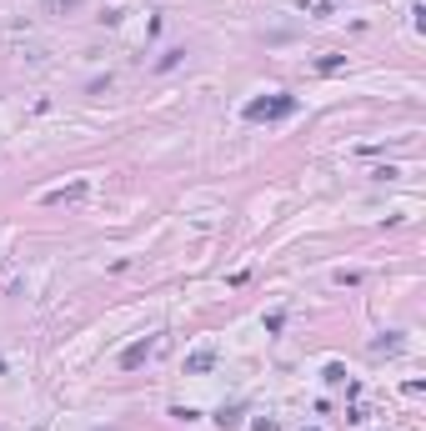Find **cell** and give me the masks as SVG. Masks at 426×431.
Here are the masks:
<instances>
[{"label":"cell","instance_id":"cell-1","mask_svg":"<svg viewBox=\"0 0 426 431\" xmlns=\"http://www.w3.org/2000/svg\"><path fill=\"white\" fill-rule=\"evenodd\" d=\"M296 111H301V100H296V96H261V100H251L241 116L246 121H286Z\"/></svg>","mask_w":426,"mask_h":431},{"label":"cell","instance_id":"cell-2","mask_svg":"<svg viewBox=\"0 0 426 431\" xmlns=\"http://www.w3.org/2000/svg\"><path fill=\"white\" fill-rule=\"evenodd\" d=\"M156 351H161V336H145V341H131V346L121 351V366H125V371H136V366H145V361H151Z\"/></svg>","mask_w":426,"mask_h":431},{"label":"cell","instance_id":"cell-3","mask_svg":"<svg viewBox=\"0 0 426 431\" xmlns=\"http://www.w3.org/2000/svg\"><path fill=\"white\" fill-rule=\"evenodd\" d=\"M85 191H91V181H71L60 191H46V206H76V201H85Z\"/></svg>","mask_w":426,"mask_h":431},{"label":"cell","instance_id":"cell-4","mask_svg":"<svg viewBox=\"0 0 426 431\" xmlns=\"http://www.w3.org/2000/svg\"><path fill=\"white\" fill-rule=\"evenodd\" d=\"M211 366H216V351H211V346H206V351H190V356H186V376H206Z\"/></svg>","mask_w":426,"mask_h":431},{"label":"cell","instance_id":"cell-5","mask_svg":"<svg viewBox=\"0 0 426 431\" xmlns=\"http://www.w3.org/2000/svg\"><path fill=\"white\" fill-rule=\"evenodd\" d=\"M341 66H346V55H321L316 60V76H336Z\"/></svg>","mask_w":426,"mask_h":431},{"label":"cell","instance_id":"cell-6","mask_svg":"<svg viewBox=\"0 0 426 431\" xmlns=\"http://www.w3.org/2000/svg\"><path fill=\"white\" fill-rule=\"evenodd\" d=\"M371 351H376V356H396V351H401V341H396V336H387V341H376Z\"/></svg>","mask_w":426,"mask_h":431},{"label":"cell","instance_id":"cell-7","mask_svg":"<svg viewBox=\"0 0 426 431\" xmlns=\"http://www.w3.org/2000/svg\"><path fill=\"white\" fill-rule=\"evenodd\" d=\"M181 55H186V51H166V55L156 60V71H170V66H181Z\"/></svg>","mask_w":426,"mask_h":431},{"label":"cell","instance_id":"cell-8","mask_svg":"<svg viewBox=\"0 0 426 431\" xmlns=\"http://www.w3.org/2000/svg\"><path fill=\"white\" fill-rule=\"evenodd\" d=\"M216 421H221V426H236V421H241V406H231V412L221 406V412H216Z\"/></svg>","mask_w":426,"mask_h":431},{"label":"cell","instance_id":"cell-9","mask_svg":"<svg viewBox=\"0 0 426 431\" xmlns=\"http://www.w3.org/2000/svg\"><path fill=\"white\" fill-rule=\"evenodd\" d=\"M336 286H361V271H336Z\"/></svg>","mask_w":426,"mask_h":431},{"label":"cell","instance_id":"cell-10","mask_svg":"<svg viewBox=\"0 0 426 431\" xmlns=\"http://www.w3.org/2000/svg\"><path fill=\"white\" fill-rule=\"evenodd\" d=\"M51 6H55V10H76V6H80V0H51Z\"/></svg>","mask_w":426,"mask_h":431},{"label":"cell","instance_id":"cell-11","mask_svg":"<svg viewBox=\"0 0 426 431\" xmlns=\"http://www.w3.org/2000/svg\"><path fill=\"white\" fill-rule=\"evenodd\" d=\"M306 431H321V426H306Z\"/></svg>","mask_w":426,"mask_h":431}]
</instances>
